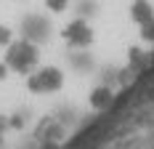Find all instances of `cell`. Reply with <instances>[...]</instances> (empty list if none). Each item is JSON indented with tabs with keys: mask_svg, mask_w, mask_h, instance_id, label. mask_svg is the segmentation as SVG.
<instances>
[{
	"mask_svg": "<svg viewBox=\"0 0 154 149\" xmlns=\"http://www.w3.org/2000/svg\"><path fill=\"white\" fill-rule=\"evenodd\" d=\"M5 8H8V11H11V5H8V3H5V0H0V14H3V11H5ZM11 14H14V11H11ZM16 19V16H14Z\"/></svg>",
	"mask_w": 154,
	"mask_h": 149,
	"instance_id": "1",
	"label": "cell"
},
{
	"mask_svg": "<svg viewBox=\"0 0 154 149\" xmlns=\"http://www.w3.org/2000/svg\"><path fill=\"white\" fill-rule=\"evenodd\" d=\"M3 128H5V122H3V120H0V131H3Z\"/></svg>",
	"mask_w": 154,
	"mask_h": 149,
	"instance_id": "2",
	"label": "cell"
}]
</instances>
